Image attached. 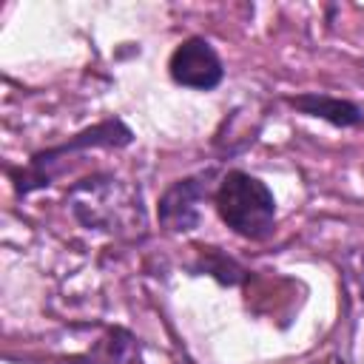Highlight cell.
Returning <instances> with one entry per match:
<instances>
[{"label": "cell", "mask_w": 364, "mask_h": 364, "mask_svg": "<svg viewBox=\"0 0 364 364\" xmlns=\"http://www.w3.org/2000/svg\"><path fill=\"white\" fill-rule=\"evenodd\" d=\"M219 219L242 239L264 242L276 228L273 191L247 171H228L213 188Z\"/></svg>", "instance_id": "cell-1"}, {"label": "cell", "mask_w": 364, "mask_h": 364, "mask_svg": "<svg viewBox=\"0 0 364 364\" xmlns=\"http://www.w3.org/2000/svg\"><path fill=\"white\" fill-rule=\"evenodd\" d=\"M71 213L97 230H122V228H142L145 213L139 205V193L125 188L114 176H91L71 188L68 193Z\"/></svg>", "instance_id": "cell-2"}, {"label": "cell", "mask_w": 364, "mask_h": 364, "mask_svg": "<svg viewBox=\"0 0 364 364\" xmlns=\"http://www.w3.org/2000/svg\"><path fill=\"white\" fill-rule=\"evenodd\" d=\"M210 179H213V171H202V173L176 179L171 188H165V193L159 196V205H156V216L168 233H188V230L199 228V222H202L199 205L208 196H213Z\"/></svg>", "instance_id": "cell-4"}, {"label": "cell", "mask_w": 364, "mask_h": 364, "mask_svg": "<svg viewBox=\"0 0 364 364\" xmlns=\"http://www.w3.org/2000/svg\"><path fill=\"white\" fill-rule=\"evenodd\" d=\"M284 102L290 108H296L304 117H318L330 125L338 128H353L364 122V108L353 100H341V97H330V94H318V91H304L296 97H284Z\"/></svg>", "instance_id": "cell-6"}, {"label": "cell", "mask_w": 364, "mask_h": 364, "mask_svg": "<svg viewBox=\"0 0 364 364\" xmlns=\"http://www.w3.org/2000/svg\"><path fill=\"white\" fill-rule=\"evenodd\" d=\"M168 74L182 88L210 91L222 82L225 65H222L216 48L205 37H188L173 48V54L168 60Z\"/></svg>", "instance_id": "cell-5"}, {"label": "cell", "mask_w": 364, "mask_h": 364, "mask_svg": "<svg viewBox=\"0 0 364 364\" xmlns=\"http://www.w3.org/2000/svg\"><path fill=\"white\" fill-rule=\"evenodd\" d=\"M202 270L210 273V276H216L222 284H236V282L245 276L242 267H239L233 259L222 256L216 247H208V250H205V256H202Z\"/></svg>", "instance_id": "cell-7"}, {"label": "cell", "mask_w": 364, "mask_h": 364, "mask_svg": "<svg viewBox=\"0 0 364 364\" xmlns=\"http://www.w3.org/2000/svg\"><path fill=\"white\" fill-rule=\"evenodd\" d=\"M131 139H134V134H131V128H128L122 119H105V122H97L94 128H85V131L74 134L68 142L34 154L26 168L11 171L17 196H26V193H31V191H37V188L51 185V179L63 171V162H65L71 154L85 151V148H122V145H128Z\"/></svg>", "instance_id": "cell-3"}]
</instances>
